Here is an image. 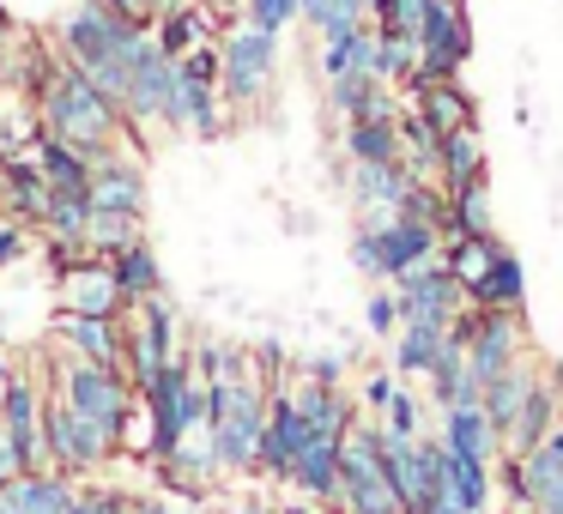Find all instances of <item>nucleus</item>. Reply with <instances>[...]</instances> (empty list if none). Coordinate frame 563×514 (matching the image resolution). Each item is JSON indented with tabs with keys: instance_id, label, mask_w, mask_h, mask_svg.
Returning <instances> with one entry per match:
<instances>
[{
	"instance_id": "9b49d317",
	"label": "nucleus",
	"mask_w": 563,
	"mask_h": 514,
	"mask_svg": "<svg viewBox=\"0 0 563 514\" xmlns=\"http://www.w3.org/2000/svg\"><path fill=\"white\" fill-rule=\"evenodd\" d=\"M55 309L62 315H115V321L134 315L122 284H115V272H110V260H98V255H86L74 272L55 279Z\"/></svg>"
},
{
	"instance_id": "2f4dec72",
	"label": "nucleus",
	"mask_w": 563,
	"mask_h": 514,
	"mask_svg": "<svg viewBox=\"0 0 563 514\" xmlns=\"http://www.w3.org/2000/svg\"><path fill=\"white\" fill-rule=\"evenodd\" d=\"M43 134V115L31 98H19L13 86H0V158H25Z\"/></svg>"
},
{
	"instance_id": "0eeeda50",
	"label": "nucleus",
	"mask_w": 563,
	"mask_h": 514,
	"mask_svg": "<svg viewBox=\"0 0 563 514\" xmlns=\"http://www.w3.org/2000/svg\"><path fill=\"white\" fill-rule=\"evenodd\" d=\"M122 115L134 127H152L158 122L164 134H188V122H183V91H176V62L158 49V43H140L134 49V74H128V103H122Z\"/></svg>"
},
{
	"instance_id": "f8f14e48",
	"label": "nucleus",
	"mask_w": 563,
	"mask_h": 514,
	"mask_svg": "<svg viewBox=\"0 0 563 514\" xmlns=\"http://www.w3.org/2000/svg\"><path fill=\"white\" fill-rule=\"evenodd\" d=\"M91 212L146 219V164H140V152H110V158L91 164Z\"/></svg>"
},
{
	"instance_id": "a878e982",
	"label": "nucleus",
	"mask_w": 563,
	"mask_h": 514,
	"mask_svg": "<svg viewBox=\"0 0 563 514\" xmlns=\"http://www.w3.org/2000/svg\"><path fill=\"white\" fill-rule=\"evenodd\" d=\"M0 206L13 212L19 224H43V206H49V182L31 158H0Z\"/></svg>"
},
{
	"instance_id": "a211bd4d",
	"label": "nucleus",
	"mask_w": 563,
	"mask_h": 514,
	"mask_svg": "<svg viewBox=\"0 0 563 514\" xmlns=\"http://www.w3.org/2000/svg\"><path fill=\"white\" fill-rule=\"evenodd\" d=\"M406 103H412V110L437 127V139L461 134V127H478V98L466 91V79H437V86H418Z\"/></svg>"
},
{
	"instance_id": "dca6fc26",
	"label": "nucleus",
	"mask_w": 563,
	"mask_h": 514,
	"mask_svg": "<svg viewBox=\"0 0 563 514\" xmlns=\"http://www.w3.org/2000/svg\"><path fill=\"white\" fill-rule=\"evenodd\" d=\"M49 333H55V339H62L74 357H86V364H115V369H122V333H128V315L115 321V315H62V309H55Z\"/></svg>"
},
{
	"instance_id": "7c9ffc66",
	"label": "nucleus",
	"mask_w": 563,
	"mask_h": 514,
	"mask_svg": "<svg viewBox=\"0 0 563 514\" xmlns=\"http://www.w3.org/2000/svg\"><path fill=\"white\" fill-rule=\"evenodd\" d=\"M442 236H497V212H490V176L485 182H466L449 194V219Z\"/></svg>"
},
{
	"instance_id": "37998d69",
	"label": "nucleus",
	"mask_w": 563,
	"mask_h": 514,
	"mask_svg": "<svg viewBox=\"0 0 563 514\" xmlns=\"http://www.w3.org/2000/svg\"><path fill=\"white\" fill-rule=\"evenodd\" d=\"M74 509L79 514H128V490H79Z\"/></svg>"
},
{
	"instance_id": "de8ad7c7",
	"label": "nucleus",
	"mask_w": 563,
	"mask_h": 514,
	"mask_svg": "<svg viewBox=\"0 0 563 514\" xmlns=\"http://www.w3.org/2000/svg\"><path fill=\"white\" fill-rule=\"evenodd\" d=\"M128 514H176V509L158 502V496H128Z\"/></svg>"
},
{
	"instance_id": "c03bdc74",
	"label": "nucleus",
	"mask_w": 563,
	"mask_h": 514,
	"mask_svg": "<svg viewBox=\"0 0 563 514\" xmlns=\"http://www.w3.org/2000/svg\"><path fill=\"white\" fill-rule=\"evenodd\" d=\"M297 376H303V381H328V388H345V357H303Z\"/></svg>"
},
{
	"instance_id": "473e14b6",
	"label": "nucleus",
	"mask_w": 563,
	"mask_h": 514,
	"mask_svg": "<svg viewBox=\"0 0 563 514\" xmlns=\"http://www.w3.org/2000/svg\"><path fill=\"white\" fill-rule=\"evenodd\" d=\"M345 74H376V25H357L345 37L321 43V79H345Z\"/></svg>"
},
{
	"instance_id": "c9c22d12",
	"label": "nucleus",
	"mask_w": 563,
	"mask_h": 514,
	"mask_svg": "<svg viewBox=\"0 0 563 514\" xmlns=\"http://www.w3.org/2000/svg\"><path fill=\"white\" fill-rule=\"evenodd\" d=\"M424 405H430V400H418L412 388H394L388 412H382V429H388V436H400V442L430 436V429H424Z\"/></svg>"
},
{
	"instance_id": "20e7f679",
	"label": "nucleus",
	"mask_w": 563,
	"mask_h": 514,
	"mask_svg": "<svg viewBox=\"0 0 563 514\" xmlns=\"http://www.w3.org/2000/svg\"><path fill=\"white\" fill-rule=\"evenodd\" d=\"M279 79V37L255 25H231L219 37V98L231 115H249L273 98Z\"/></svg>"
},
{
	"instance_id": "49530a36",
	"label": "nucleus",
	"mask_w": 563,
	"mask_h": 514,
	"mask_svg": "<svg viewBox=\"0 0 563 514\" xmlns=\"http://www.w3.org/2000/svg\"><path fill=\"white\" fill-rule=\"evenodd\" d=\"M122 13H128V19H140V25H152V19L164 13V0H122Z\"/></svg>"
},
{
	"instance_id": "a19ab883",
	"label": "nucleus",
	"mask_w": 563,
	"mask_h": 514,
	"mask_svg": "<svg viewBox=\"0 0 563 514\" xmlns=\"http://www.w3.org/2000/svg\"><path fill=\"white\" fill-rule=\"evenodd\" d=\"M394 388H400V376H394V369H369L364 388H357V412L382 417V412H388V400H394Z\"/></svg>"
},
{
	"instance_id": "5701e85b",
	"label": "nucleus",
	"mask_w": 563,
	"mask_h": 514,
	"mask_svg": "<svg viewBox=\"0 0 563 514\" xmlns=\"http://www.w3.org/2000/svg\"><path fill=\"white\" fill-rule=\"evenodd\" d=\"M291 400H297V412H303L309 429H333V436H345V429L364 417L352 393H345V388H328V381H303V376H297V381H291Z\"/></svg>"
},
{
	"instance_id": "58836bf2",
	"label": "nucleus",
	"mask_w": 563,
	"mask_h": 514,
	"mask_svg": "<svg viewBox=\"0 0 563 514\" xmlns=\"http://www.w3.org/2000/svg\"><path fill=\"white\" fill-rule=\"evenodd\" d=\"M357 25H369L364 0H328V7H321V19L309 31H316L321 43H333V37H345V31H357Z\"/></svg>"
},
{
	"instance_id": "ea45409f",
	"label": "nucleus",
	"mask_w": 563,
	"mask_h": 514,
	"mask_svg": "<svg viewBox=\"0 0 563 514\" xmlns=\"http://www.w3.org/2000/svg\"><path fill=\"white\" fill-rule=\"evenodd\" d=\"M364 327L376 333V339H394V333H400V297H394V284H376V291H369Z\"/></svg>"
},
{
	"instance_id": "e433bc0d",
	"label": "nucleus",
	"mask_w": 563,
	"mask_h": 514,
	"mask_svg": "<svg viewBox=\"0 0 563 514\" xmlns=\"http://www.w3.org/2000/svg\"><path fill=\"white\" fill-rule=\"evenodd\" d=\"M490 478H497V496L509 502V509H533V490H527V466H521V454L503 448L497 460H490Z\"/></svg>"
},
{
	"instance_id": "ddd939ff",
	"label": "nucleus",
	"mask_w": 563,
	"mask_h": 514,
	"mask_svg": "<svg viewBox=\"0 0 563 514\" xmlns=\"http://www.w3.org/2000/svg\"><path fill=\"white\" fill-rule=\"evenodd\" d=\"M412 188L406 164H345V194L357 206V224H382L400 212V194Z\"/></svg>"
},
{
	"instance_id": "72a5a7b5",
	"label": "nucleus",
	"mask_w": 563,
	"mask_h": 514,
	"mask_svg": "<svg viewBox=\"0 0 563 514\" xmlns=\"http://www.w3.org/2000/svg\"><path fill=\"white\" fill-rule=\"evenodd\" d=\"M376 79L406 98V86L418 79V43L412 37H394V31H376Z\"/></svg>"
},
{
	"instance_id": "3c124183",
	"label": "nucleus",
	"mask_w": 563,
	"mask_h": 514,
	"mask_svg": "<svg viewBox=\"0 0 563 514\" xmlns=\"http://www.w3.org/2000/svg\"><path fill=\"white\" fill-rule=\"evenodd\" d=\"M13 369H19V364H13V351H7V345H0V388H7V381H13Z\"/></svg>"
},
{
	"instance_id": "4468645a",
	"label": "nucleus",
	"mask_w": 563,
	"mask_h": 514,
	"mask_svg": "<svg viewBox=\"0 0 563 514\" xmlns=\"http://www.w3.org/2000/svg\"><path fill=\"white\" fill-rule=\"evenodd\" d=\"M340 448H345V436L316 429L291 466V490L303 502H316V509H340Z\"/></svg>"
},
{
	"instance_id": "39448f33",
	"label": "nucleus",
	"mask_w": 563,
	"mask_h": 514,
	"mask_svg": "<svg viewBox=\"0 0 563 514\" xmlns=\"http://www.w3.org/2000/svg\"><path fill=\"white\" fill-rule=\"evenodd\" d=\"M412 43H418V79L406 86V98H412L418 86H437V79H461L466 62H473V19H466V0H424Z\"/></svg>"
},
{
	"instance_id": "6ab92c4d",
	"label": "nucleus",
	"mask_w": 563,
	"mask_h": 514,
	"mask_svg": "<svg viewBox=\"0 0 563 514\" xmlns=\"http://www.w3.org/2000/svg\"><path fill=\"white\" fill-rule=\"evenodd\" d=\"M74 496H79V484L67 472H25V478H13V484H0V509L7 514H67L74 509Z\"/></svg>"
},
{
	"instance_id": "4be33fe9",
	"label": "nucleus",
	"mask_w": 563,
	"mask_h": 514,
	"mask_svg": "<svg viewBox=\"0 0 563 514\" xmlns=\"http://www.w3.org/2000/svg\"><path fill=\"white\" fill-rule=\"evenodd\" d=\"M563 417V393H558V376H533V388H527L521 412H515V429H509V454H527L539 448V442L558 429Z\"/></svg>"
},
{
	"instance_id": "f03ea898",
	"label": "nucleus",
	"mask_w": 563,
	"mask_h": 514,
	"mask_svg": "<svg viewBox=\"0 0 563 514\" xmlns=\"http://www.w3.org/2000/svg\"><path fill=\"white\" fill-rule=\"evenodd\" d=\"M261 429H267V381H212L207 388V436L219 454V472H255Z\"/></svg>"
},
{
	"instance_id": "f704fd0d",
	"label": "nucleus",
	"mask_w": 563,
	"mask_h": 514,
	"mask_svg": "<svg viewBox=\"0 0 563 514\" xmlns=\"http://www.w3.org/2000/svg\"><path fill=\"white\" fill-rule=\"evenodd\" d=\"M140 236H146V219H128V212H91V224H86V248L98 260L122 255V248L140 243Z\"/></svg>"
},
{
	"instance_id": "7ed1b4c3",
	"label": "nucleus",
	"mask_w": 563,
	"mask_h": 514,
	"mask_svg": "<svg viewBox=\"0 0 563 514\" xmlns=\"http://www.w3.org/2000/svg\"><path fill=\"white\" fill-rule=\"evenodd\" d=\"M55 393H62V405L79 424H98L103 436H115V448H122V429H128V417H134L140 393L115 364H86V357H74V351L55 357Z\"/></svg>"
},
{
	"instance_id": "c85d7f7f",
	"label": "nucleus",
	"mask_w": 563,
	"mask_h": 514,
	"mask_svg": "<svg viewBox=\"0 0 563 514\" xmlns=\"http://www.w3.org/2000/svg\"><path fill=\"white\" fill-rule=\"evenodd\" d=\"M110 272H115V284H122L128 309L164 291V267H158V255H152V236H140V243H128L122 255H110Z\"/></svg>"
},
{
	"instance_id": "bb28decb",
	"label": "nucleus",
	"mask_w": 563,
	"mask_h": 514,
	"mask_svg": "<svg viewBox=\"0 0 563 514\" xmlns=\"http://www.w3.org/2000/svg\"><path fill=\"white\" fill-rule=\"evenodd\" d=\"M345 164H400V127L394 115H357L340 127Z\"/></svg>"
},
{
	"instance_id": "6e6552de",
	"label": "nucleus",
	"mask_w": 563,
	"mask_h": 514,
	"mask_svg": "<svg viewBox=\"0 0 563 514\" xmlns=\"http://www.w3.org/2000/svg\"><path fill=\"white\" fill-rule=\"evenodd\" d=\"M309 436H316V429L303 424V412H297L291 381L267 388V429H261L255 472H261V478H273V484H291V466H297V454H303V442H309Z\"/></svg>"
},
{
	"instance_id": "b1692460",
	"label": "nucleus",
	"mask_w": 563,
	"mask_h": 514,
	"mask_svg": "<svg viewBox=\"0 0 563 514\" xmlns=\"http://www.w3.org/2000/svg\"><path fill=\"white\" fill-rule=\"evenodd\" d=\"M485 176H490V158H485V134H478V127H461V134H449L437 146L442 194H454V188H466V182H485Z\"/></svg>"
},
{
	"instance_id": "f257e3e1",
	"label": "nucleus",
	"mask_w": 563,
	"mask_h": 514,
	"mask_svg": "<svg viewBox=\"0 0 563 514\" xmlns=\"http://www.w3.org/2000/svg\"><path fill=\"white\" fill-rule=\"evenodd\" d=\"M43 115V134L67 139V146L79 152V158H110V152H140V127L122 115V103H110L98 86H91L86 74H79L74 62L62 55V74H55V86L43 91L37 103Z\"/></svg>"
},
{
	"instance_id": "f3484780",
	"label": "nucleus",
	"mask_w": 563,
	"mask_h": 514,
	"mask_svg": "<svg viewBox=\"0 0 563 514\" xmlns=\"http://www.w3.org/2000/svg\"><path fill=\"white\" fill-rule=\"evenodd\" d=\"M212 31H219V13H212V0H176V7H164L158 19H152V43H158L170 62H183L188 49H200V43H212Z\"/></svg>"
},
{
	"instance_id": "5fc2aeb1",
	"label": "nucleus",
	"mask_w": 563,
	"mask_h": 514,
	"mask_svg": "<svg viewBox=\"0 0 563 514\" xmlns=\"http://www.w3.org/2000/svg\"><path fill=\"white\" fill-rule=\"evenodd\" d=\"M0 31H13V13H7V7H0Z\"/></svg>"
},
{
	"instance_id": "864d4df0",
	"label": "nucleus",
	"mask_w": 563,
	"mask_h": 514,
	"mask_svg": "<svg viewBox=\"0 0 563 514\" xmlns=\"http://www.w3.org/2000/svg\"><path fill=\"white\" fill-rule=\"evenodd\" d=\"M86 7H103V13H122V0H86Z\"/></svg>"
},
{
	"instance_id": "412c9836",
	"label": "nucleus",
	"mask_w": 563,
	"mask_h": 514,
	"mask_svg": "<svg viewBox=\"0 0 563 514\" xmlns=\"http://www.w3.org/2000/svg\"><path fill=\"white\" fill-rule=\"evenodd\" d=\"M400 91L382 86L376 74H345V79H328V110L340 122H357V115H400Z\"/></svg>"
},
{
	"instance_id": "aec40b11",
	"label": "nucleus",
	"mask_w": 563,
	"mask_h": 514,
	"mask_svg": "<svg viewBox=\"0 0 563 514\" xmlns=\"http://www.w3.org/2000/svg\"><path fill=\"white\" fill-rule=\"evenodd\" d=\"M533 376L539 369L527 364H515V369H503V376H490L485 388H478V412H485V424H490V436L509 448V429H515V412H521V400H527V388H533Z\"/></svg>"
},
{
	"instance_id": "8fccbe9b",
	"label": "nucleus",
	"mask_w": 563,
	"mask_h": 514,
	"mask_svg": "<svg viewBox=\"0 0 563 514\" xmlns=\"http://www.w3.org/2000/svg\"><path fill=\"white\" fill-rule=\"evenodd\" d=\"M533 514H563V484H551L545 496L533 502Z\"/></svg>"
},
{
	"instance_id": "09e8293b",
	"label": "nucleus",
	"mask_w": 563,
	"mask_h": 514,
	"mask_svg": "<svg viewBox=\"0 0 563 514\" xmlns=\"http://www.w3.org/2000/svg\"><path fill=\"white\" fill-rule=\"evenodd\" d=\"M13 43H19V25L0 31V86H7V67H13Z\"/></svg>"
},
{
	"instance_id": "c756f323",
	"label": "nucleus",
	"mask_w": 563,
	"mask_h": 514,
	"mask_svg": "<svg viewBox=\"0 0 563 514\" xmlns=\"http://www.w3.org/2000/svg\"><path fill=\"white\" fill-rule=\"evenodd\" d=\"M442 333H449V327H430V321H400V333H394V351H388L394 376L424 381L430 364H437V351H442Z\"/></svg>"
},
{
	"instance_id": "9d476101",
	"label": "nucleus",
	"mask_w": 563,
	"mask_h": 514,
	"mask_svg": "<svg viewBox=\"0 0 563 514\" xmlns=\"http://www.w3.org/2000/svg\"><path fill=\"white\" fill-rule=\"evenodd\" d=\"M521 357H527V321L509 315V309H478V333L466 339V369H473L478 388L503 369H515Z\"/></svg>"
},
{
	"instance_id": "1a4fd4ad",
	"label": "nucleus",
	"mask_w": 563,
	"mask_h": 514,
	"mask_svg": "<svg viewBox=\"0 0 563 514\" xmlns=\"http://www.w3.org/2000/svg\"><path fill=\"white\" fill-rule=\"evenodd\" d=\"M394 297H400V321H430V327H449L466 309V284L454 279L442 260H424V267L400 272V279H394Z\"/></svg>"
},
{
	"instance_id": "393cba45",
	"label": "nucleus",
	"mask_w": 563,
	"mask_h": 514,
	"mask_svg": "<svg viewBox=\"0 0 563 514\" xmlns=\"http://www.w3.org/2000/svg\"><path fill=\"white\" fill-rule=\"evenodd\" d=\"M31 164L43 170V182H49V194H91V158H79L67 139L55 134H37V146L25 152Z\"/></svg>"
},
{
	"instance_id": "79ce46f5",
	"label": "nucleus",
	"mask_w": 563,
	"mask_h": 514,
	"mask_svg": "<svg viewBox=\"0 0 563 514\" xmlns=\"http://www.w3.org/2000/svg\"><path fill=\"white\" fill-rule=\"evenodd\" d=\"M86 255H91V248L79 243V236H49V231H43V260H49V279H62V272H74Z\"/></svg>"
},
{
	"instance_id": "423d86ee",
	"label": "nucleus",
	"mask_w": 563,
	"mask_h": 514,
	"mask_svg": "<svg viewBox=\"0 0 563 514\" xmlns=\"http://www.w3.org/2000/svg\"><path fill=\"white\" fill-rule=\"evenodd\" d=\"M333 514H400L382 472V417H357L340 448V509Z\"/></svg>"
},
{
	"instance_id": "4c0bfd02",
	"label": "nucleus",
	"mask_w": 563,
	"mask_h": 514,
	"mask_svg": "<svg viewBox=\"0 0 563 514\" xmlns=\"http://www.w3.org/2000/svg\"><path fill=\"white\" fill-rule=\"evenodd\" d=\"M297 19H303V7H297V0H243V25L273 31V37H285Z\"/></svg>"
},
{
	"instance_id": "2eb2a0df",
	"label": "nucleus",
	"mask_w": 563,
	"mask_h": 514,
	"mask_svg": "<svg viewBox=\"0 0 563 514\" xmlns=\"http://www.w3.org/2000/svg\"><path fill=\"white\" fill-rule=\"evenodd\" d=\"M466 309H509L521 315L527 309V267L509 243L490 248V260L478 267V279H466Z\"/></svg>"
},
{
	"instance_id": "a18cd8bd",
	"label": "nucleus",
	"mask_w": 563,
	"mask_h": 514,
	"mask_svg": "<svg viewBox=\"0 0 563 514\" xmlns=\"http://www.w3.org/2000/svg\"><path fill=\"white\" fill-rule=\"evenodd\" d=\"M19 255H25V231L13 219H0V267H13Z\"/></svg>"
},
{
	"instance_id": "cd10ccee",
	"label": "nucleus",
	"mask_w": 563,
	"mask_h": 514,
	"mask_svg": "<svg viewBox=\"0 0 563 514\" xmlns=\"http://www.w3.org/2000/svg\"><path fill=\"white\" fill-rule=\"evenodd\" d=\"M437 442L449 454H478V460H497L503 454V442L490 436V424H485V412L478 405H449V412H437Z\"/></svg>"
},
{
	"instance_id": "603ef678",
	"label": "nucleus",
	"mask_w": 563,
	"mask_h": 514,
	"mask_svg": "<svg viewBox=\"0 0 563 514\" xmlns=\"http://www.w3.org/2000/svg\"><path fill=\"white\" fill-rule=\"evenodd\" d=\"M297 7H303V25H316V19H321V7H328V0H297Z\"/></svg>"
}]
</instances>
